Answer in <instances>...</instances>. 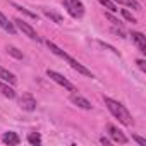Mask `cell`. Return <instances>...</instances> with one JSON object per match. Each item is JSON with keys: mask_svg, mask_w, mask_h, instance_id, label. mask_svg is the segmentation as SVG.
I'll return each mask as SVG.
<instances>
[{"mask_svg": "<svg viewBox=\"0 0 146 146\" xmlns=\"http://www.w3.org/2000/svg\"><path fill=\"white\" fill-rule=\"evenodd\" d=\"M103 103H105V107L108 108V112H110L115 119H119L120 124H124V125H127V127H132V125H134V119H132L131 112L125 108V105H122L120 102H117V100H113V98H110V96H103Z\"/></svg>", "mask_w": 146, "mask_h": 146, "instance_id": "cell-1", "label": "cell"}, {"mask_svg": "<svg viewBox=\"0 0 146 146\" xmlns=\"http://www.w3.org/2000/svg\"><path fill=\"white\" fill-rule=\"evenodd\" d=\"M46 46L50 48V52H52V53H55L57 57L64 58V60H65V62H67V64H69V65H70L72 69H74V70H78L79 74H83V76H86V78H95V76H93V72H91V70H90L88 67H84V65H83V64H81L79 60L72 58V57H70L69 53H65V52H64V50H62L60 46H57V45H55L53 41L46 40Z\"/></svg>", "mask_w": 146, "mask_h": 146, "instance_id": "cell-2", "label": "cell"}, {"mask_svg": "<svg viewBox=\"0 0 146 146\" xmlns=\"http://www.w3.org/2000/svg\"><path fill=\"white\" fill-rule=\"evenodd\" d=\"M64 9L72 16V17H76V19H81L84 16V4L81 2V0H64L62 2Z\"/></svg>", "mask_w": 146, "mask_h": 146, "instance_id": "cell-3", "label": "cell"}, {"mask_svg": "<svg viewBox=\"0 0 146 146\" xmlns=\"http://www.w3.org/2000/svg\"><path fill=\"white\" fill-rule=\"evenodd\" d=\"M46 76H48V78H50L53 83H57L58 86L65 88L67 91H72V93H74V91H78V90H76V86L72 84L69 79H65V78L60 74V72H57V70H52V69H48V70H46Z\"/></svg>", "mask_w": 146, "mask_h": 146, "instance_id": "cell-4", "label": "cell"}, {"mask_svg": "<svg viewBox=\"0 0 146 146\" xmlns=\"http://www.w3.org/2000/svg\"><path fill=\"white\" fill-rule=\"evenodd\" d=\"M12 23H14V26H16V28H19V29H21V31H23V33H24V35H26L29 40H33V41H38V43L41 41V38H40V35L36 33V29H35L31 24H28L24 19H14Z\"/></svg>", "mask_w": 146, "mask_h": 146, "instance_id": "cell-5", "label": "cell"}, {"mask_svg": "<svg viewBox=\"0 0 146 146\" xmlns=\"http://www.w3.org/2000/svg\"><path fill=\"white\" fill-rule=\"evenodd\" d=\"M107 132H108V136H110V139H112V143H120V144H125L129 139H127V136L119 129V127H115L113 124H108L107 125Z\"/></svg>", "mask_w": 146, "mask_h": 146, "instance_id": "cell-6", "label": "cell"}, {"mask_svg": "<svg viewBox=\"0 0 146 146\" xmlns=\"http://www.w3.org/2000/svg\"><path fill=\"white\" fill-rule=\"evenodd\" d=\"M36 98L31 95V93H24L21 98H19V107L23 108V110H26V112H33V110H36Z\"/></svg>", "mask_w": 146, "mask_h": 146, "instance_id": "cell-7", "label": "cell"}, {"mask_svg": "<svg viewBox=\"0 0 146 146\" xmlns=\"http://www.w3.org/2000/svg\"><path fill=\"white\" fill-rule=\"evenodd\" d=\"M70 102L74 103L76 107H79V108H83V110H93V105H91V102L88 100V98H84V96H81L79 93H72L70 95Z\"/></svg>", "mask_w": 146, "mask_h": 146, "instance_id": "cell-8", "label": "cell"}, {"mask_svg": "<svg viewBox=\"0 0 146 146\" xmlns=\"http://www.w3.org/2000/svg\"><path fill=\"white\" fill-rule=\"evenodd\" d=\"M131 38H132V41L136 43L137 50L144 55V53H146V36H144L143 33H139V31H132V33H131Z\"/></svg>", "mask_w": 146, "mask_h": 146, "instance_id": "cell-9", "label": "cell"}, {"mask_svg": "<svg viewBox=\"0 0 146 146\" xmlns=\"http://www.w3.org/2000/svg\"><path fill=\"white\" fill-rule=\"evenodd\" d=\"M0 28H2L5 33H9V35H16V26H14V23H11V21L5 17L4 12H0Z\"/></svg>", "mask_w": 146, "mask_h": 146, "instance_id": "cell-10", "label": "cell"}, {"mask_svg": "<svg viewBox=\"0 0 146 146\" xmlns=\"http://www.w3.org/2000/svg\"><path fill=\"white\" fill-rule=\"evenodd\" d=\"M0 81H4V83H9V84H16L17 83V78H16V74H12L11 70H7V69H4V67H0Z\"/></svg>", "mask_w": 146, "mask_h": 146, "instance_id": "cell-11", "label": "cell"}, {"mask_svg": "<svg viewBox=\"0 0 146 146\" xmlns=\"http://www.w3.org/2000/svg\"><path fill=\"white\" fill-rule=\"evenodd\" d=\"M0 93H2L5 98H9V100H12V98H16V90L12 88V84H9V83H4V81H0Z\"/></svg>", "mask_w": 146, "mask_h": 146, "instance_id": "cell-12", "label": "cell"}, {"mask_svg": "<svg viewBox=\"0 0 146 146\" xmlns=\"http://www.w3.org/2000/svg\"><path fill=\"white\" fill-rule=\"evenodd\" d=\"M2 141H4L5 144H9V146H17V144L21 143V137H19L16 132L9 131V132H4V136H2Z\"/></svg>", "mask_w": 146, "mask_h": 146, "instance_id": "cell-13", "label": "cell"}, {"mask_svg": "<svg viewBox=\"0 0 146 146\" xmlns=\"http://www.w3.org/2000/svg\"><path fill=\"white\" fill-rule=\"evenodd\" d=\"M43 14H45L48 19H52L55 24H64V17H62L58 12H55V11H52V9H43Z\"/></svg>", "mask_w": 146, "mask_h": 146, "instance_id": "cell-14", "label": "cell"}, {"mask_svg": "<svg viewBox=\"0 0 146 146\" xmlns=\"http://www.w3.org/2000/svg\"><path fill=\"white\" fill-rule=\"evenodd\" d=\"M115 4H120V5H125L129 9H134V11H141L143 5L137 2V0H113Z\"/></svg>", "mask_w": 146, "mask_h": 146, "instance_id": "cell-15", "label": "cell"}, {"mask_svg": "<svg viewBox=\"0 0 146 146\" xmlns=\"http://www.w3.org/2000/svg\"><path fill=\"white\" fill-rule=\"evenodd\" d=\"M98 2H100V4H102V5L108 11V12H112V14H113V12H119L117 4L113 2V0H98Z\"/></svg>", "mask_w": 146, "mask_h": 146, "instance_id": "cell-16", "label": "cell"}, {"mask_svg": "<svg viewBox=\"0 0 146 146\" xmlns=\"http://www.w3.org/2000/svg\"><path fill=\"white\" fill-rule=\"evenodd\" d=\"M5 50H7V53H9L11 57H14V58H17V60H23V58H24V53L19 52V48H16V46H12V45H9Z\"/></svg>", "mask_w": 146, "mask_h": 146, "instance_id": "cell-17", "label": "cell"}, {"mask_svg": "<svg viewBox=\"0 0 146 146\" xmlns=\"http://www.w3.org/2000/svg\"><path fill=\"white\" fill-rule=\"evenodd\" d=\"M12 7H14V9H17L19 12H23L24 16H28V17H31V19H38V16H36L35 12H31V11H28L26 7H23V5H19V4H12Z\"/></svg>", "mask_w": 146, "mask_h": 146, "instance_id": "cell-18", "label": "cell"}, {"mask_svg": "<svg viewBox=\"0 0 146 146\" xmlns=\"http://www.w3.org/2000/svg\"><path fill=\"white\" fill-rule=\"evenodd\" d=\"M28 143H29V144H33V146L41 144V136H40L38 132H31V134L28 136Z\"/></svg>", "mask_w": 146, "mask_h": 146, "instance_id": "cell-19", "label": "cell"}, {"mask_svg": "<svg viewBox=\"0 0 146 146\" xmlns=\"http://www.w3.org/2000/svg\"><path fill=\"white\" fill-rule=\"evenodd\" d=\"M120 14H122V16H124V17H125V19H127L129 23H132V24L136 23V17H134V16H132V14H131V12H129L127 9H122V11H120Z\"/></svg>", "mask_w": 146, "mask_h": 146, "instance_id": "cell-20", "label": "cell"}, {"mask_svg": "<svg viewBox=\"0 0 146 146\" xmlns=\"http://www.w3.org/2000/svg\"><path fill=\"white\" fill-rule=\"evenodd\" d=\"M105 17H107L113 26H122V24H120V21H119L117 17H113V14H112V12H107V14H105Z\"/></svg>", "mask_w": 146, "mask_h": 146, "instance_id": "cell-21", "label": "cell"}, {"mask_svg": "<svg viewBox=\"0 0 146 146\" xmlns=\"http://www.w3.org/2000/svg\"><path fill=\"white\" fill-rule=\"evenodd\" d=\"M132 139L139 144V146H146V139H143L141 136H137V134H132Z\"/></svg>", "mask_w": 146, "mask_h": 146, "instance_id": "cell-22", "label": "cell"}, {"mask_svg": "<svg viewBox=\"0 0 146 146\" xmlns=\"http://www.w3.org/2000/svg\"><path fill=\"white\" fill-rule=\"evenodd\" d=\"M136 64H137V67H139L143 72H146V62H144L143 58H137V60H136Z\"/></svg>", "mask_w": 146, "mask_h": 146, "instance_id": "cell-23", "label": "cell"}, {"mask_svg": "<svg viewBox=\"0 0 146 146\" xmlns=\"http://www.w3.org/2000/svg\"><path fill=\"white\" fill-rule=\"evenodd\" d=\"M100 143H102V144H110V143H112V139L103 136V137H100Z\"/></svg>", "mask_w": 146, "mask_h": 146, "instance_id": "cell-24", "label": "cell"}]
</instances>
